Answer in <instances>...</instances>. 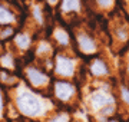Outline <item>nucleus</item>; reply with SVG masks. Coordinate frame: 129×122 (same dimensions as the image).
<instances>
[{"instance_id":"1","label":"nucleus","mask_w":129,"mask_h":122,"mask_svg":"<svg viewBox=\"0 0 129 122\" xmlns=\"http://www.w3.org/2000/svg\"><path fill=\"white\" fill-rule=\"evenodd\" d=\"M17 106L26 116H37L43 111V103L37 96L30 92H22L17 98Z\"/></svg>"},{"instance_id":"2","label":"nucleus","mask_w":129,"mask_h":122,"mask_svg":"<svg viewBox=\"0 0 129 122\" xmlns=\"http://www.w3.org/2000/svg\"><path fill=\"white\" fill-rule=\"evenodd\" d=\"M56 72H57L59 75H63V76L73 75L75 63L70 60V59H68V57L59 56L57 57V63H56Z\"/></svg>"},{"instance_id":"3","label":"nucleus","mask_w":129,"mask_h":122,"mask_svg":"<svg viewBox=\"0 0 129 122\" xmlns=\"http://www.w3.org/2000/svg\"><path fill=\"white\" fill-rule=\"evenodd\" d=\"M73 92H75V88L70 83H66V82H57L56 83V96L62 99V101L70 99Z\"/></svg>"},{"instance_id":"4","label":"nucleus","mask_w":129,"mask_h":122,"mask_svg":"<svg viewBox=\"0 0 129 122\" xmlns=\"http://www.w3.org/2000/svg\"><path fill=\"white\" fill-rule=\"evenodd\" d=\"M90 102H92L95 109H102L105 106H108V105H111L112 98L108 96L106 94H103V92H96V94H93L90 96Z\"/></svg>"},{"instance_id":"5","label":"nucleus","mask_w":129,"mask_h":122,"mask_svg":"<svg viewBox=\"0 0 129 122\" xmlns=\"http://www.w3.org/2000/svg\"><path fill=\"white\" fill-rule=\"evenodd\" d=\"M27 78L32 82V85H35V86H42V85H45L47 82V76L43 75L42 72L36 71V69H29Z\"/></svg>"},{"instance_id":"6","label":"nucleus","mask_w":129,"mask_h":122,"mask_svg":"<svg viewBox=\"0 0 129 122\" xmlns=\"http://www.w3.org/2000/svg\"><path fill=\"white\" fill-rule=\"evenodd\" d=\"M79 45H80V49H82L83 52H86V53L95 50V43H93L88 36H80V38H79Z\"/></svg>"},{"instance_id":"7","label":"nucleus","mask_w":129,"mask_h":122,"mask_svg":"<svg viewBox=\"0 0 129 122\" xmlns=\"http://www.w3.org/2000/svg\"><path fill=\"white\" fill-rule=\"evenodd\" d=\"M90 69H92V72L95 73V75H98V76L108 73V68H106V65L102 60H96L92 65V68H90Z\"/></svg>"},{"instance_id":"8","label":"nucleus","mask_w":129,"mask_h":122,"mask_svg":"<svg viewBox=\"0 0 129 122\" xmlns=\"http://www.w3.org/2000/svg\"><path fill=\"white\" fill-rule=\"evenodd\" d=\"M14 20V16L10 13L9 10H6L5 7L0 6V23H10Z\"/></svg>"},{"instance_id":"9","label":"nucleus","mask_w":129,"mask_h":122,"mask_svg":"<svg viewBox=\"0 0 129 122\" xmlns=\"http://www.w3.org/2000/svg\"><path fill=\"white\" fill-rule=\"evenodd\" d=\"M79 7V0H63V10L69 12Z\"/></svg>"},{"instance_id":"10","label":"nucleus","mask_w":129,"mask_h":122,"mask_svg":"<svg viewBox=\"0 0 129 122\" xmlns=\"http://www.w3.org/2000/svg\"><path fill=\"white\" fill-rule=\"evenodd\" d=\"M16 43H17L22 49H26V47L29 46L30 40H29V38L26 36V35H19L17 38H16Z\"/></svg>"},{"instance_id":"11","label":"nucleus","mask_w":129,"mask_h":122,"mask_svg":"<svg viewBox=\"0 0 129 122\" xmlns=\"http://www.w3.org/2000/svg\"><path fill=\"white\" fill-rule=\"evenodd\" d=\"M55 38L57 39V42L62 43V45H66V43L69 42V38H68V35L63 32V30H57L55 35Z\"/></svg>"},{"instance_id":"12","label":"nucleus","mask_w":129,"mask_h":122,"mask_svg":"<svg viewBox=\"0 0 129 122\" xmlns=\"http://www.w3.org/2000/svg\"><path fill=\"white\" fill-rule=\"evenodd\" d=\"M2 65L5 66V68H12L13 66V59L9 55H6V56L2 57Z\"/></svg>"},{"instance_id":"13","label":"nucleus","mask_w":129,"mask_h":122,"mask_svg":"<svg viewBox=\"0 0 129 122\" xmlns=\"http://www.w3.org/2000/svg\"><path fill=\"white\" fill-rule=\"evenodd\" d=\"M50 122H69V116L64 113H60V115H56Z\"/></svg>"},{"instance_id":"14","label":"nucleus","mask_w":129,"mask_h":122,"mask_svg":"<svg viewBox=\"0 0 129 122\" xmlns=\"http://www.w3.org/2000/svg\"><path fill=\"white\" fill-rule=\"evenodd\" d=\"M122 98L129 103V92H128V89H125V88L122 89Z\"/></svg>"},{"instance_id":"15","label":"nucleus","mask_w":129,"mask_h":122,"mask_svg":"<svg viewBox=\"0 0 129 122\" xmlns=\"http://www.w3.org/2000/svg\"><path fill=\"white\" fill-rule=\"evenodd\" d=\"M98 3L101 6H111L112 0H98Z\"/></svg>"},{"instance_id":"16","label":"nucleus","mask_w":129,"mask_h":122,"mask_svg":"<svg viewBox=\"0 0 129 122\" xmlns=\"http://www.w3.org/2000/svg\"><path fill=\"white\" fill-rule=\"evenodd\" d=\"M12 32H13V30H12V29H6V30H3V33H2V36H3V38H6V36H7V35H12Z\"/></svg>"},{"instance_id":"17","label":"nucleus","mask_w":129,"mask_h":122,"mask_svg":"<svg viewBox=\"0 0 129 122\" xmlns=\"http://www.w3.org/2000/svg\"><path fill=\"white\" fill-rule=\"evenodd\" d=\"M2 109H3V102H2V95H0V113H2Z\"/></svg>"},{"instance_id":"18","label":"nucleus","mask_w":129,"mask_h":122,"mask_svg":"<svg viewBox=\"0 0 129 122\" xmlns=\"http://www.w3.org/2000/svg\"><path fill=\"white\" fill-rule=\"evenodd\" d=\"M49 2H50V3H56V0H49Z\"/></svg>"}]
</instances>
